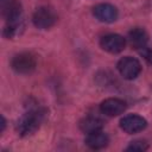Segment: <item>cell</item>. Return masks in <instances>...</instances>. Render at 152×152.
Masks as SVG:
<instances>
[{
	"mask_svg": "<svg viewBox=\"0 0 152 152\" xmlns=\"http://www.w3.org/2000/svg\"><path fill=\"white\" fill-rule=\"evenodd\" d=\"M126 102L121 99L116 97H109L101 102L100 109L101 112L107 116H118L126 109Z\"/></svg>",
	"mask_w": 152,
	"mask_h": 152,
	"instance_id": "cell-7",
	"label": "cell"
},
{
	"mask_svg": "<svg viewBox=\"0 0 152 152\" xmlns=\"http://www.w3.org/2000/svg\"><path fill=\"white\" fill-rule=\"evenodd\" d=\"M37 65L36 57L30 52H21L15 55L11 61L12 69L18 74H30Z\"/></svg>",
	"mask_w": 152,
	"mask_h": 152,
	"instance_id": "cell-2",
	"label": "cell"
},
{
	"mask_svg": "<svg viewBox=\"0 0 152 152\" xmlns=\"http://www.w3.org/2000/svg\"><path fill=\"white\" fill-rule=\"evenodd\" d=\"M44 119V112L40 109H34V110H28L27 113H25L17 122V132L19 135L25 137V135H30L32 133H34L40 124L43 122Z\"/></svg>",
	"mask_w": 152,
	"mask_h": 152,
	"instance_id": "cell-1",
	"label": "cell"
},
{
	"mask_svg": "<svg viewBox=\"0 0 152 152\" xmlns=\"http://www.w3.org/2000/svg\"><path fill=\"white\" fill-rule=\"evenodd\" d=\"M118 70L126 80H134L141 71V64L137 58L126 56L118 62Z\"/></svg>",
	"mask_w": 152,
	"mask_h": 152,
	"instance_id": "cell-4",
	"label": "cell"
},
{
	"mask_svg": "<svg viewBox=\"0 0 152 152\" xmlns=\"http://www.w3.org/2000/svg\"><path fill=\"white\" fill-rule=\"evenodd\" d=\"M2 15L8 23H17L21 15V5L15 0H8L2 5Z\"/></svg>",
	"mask_w": 152,
	"mask_h": 152,
	"instance_id": "cell-9",
	"label": "cell"
},
{
	"mask_svg": "<svg viewBox=\"0 0 152 152\" xmlns=\"http://www.w3.org/2000/svg\"><path fill=\"white\" fill-rule=\"evenodd\" d=\"M140 53L142 55V57H144L148 63H151V64H152V50H151V49H147V48L145 46V48H142V49H141Z\"/></svg>",
	"mask_w": 152,
	"mask_h": 152,
	"instance_id": "cell-14",
	"label": "cell"
},
{
	"mask_svg": "<svg viewBox=\"0 0 152 152\" xmlns=\"http://www.w3.org/2000/svg\"><path fill=\"white\" fill-rule=\"evenodd\" d=\"M103 127V121L97 116H86L80 121V128L82 132L89 134L93 132L101 131Z\"/></svg>",
	"mask_w": 152,
	"mask_h": 152,
	"instance_id": "cell-12",
	"label": "cell"
},
{
	"mask_svg": "<svg viewBox=\"0 0 152 152\" xmlns=\"http://www.w3.org/2000/svg\"><path fill=\"white\" fill-rule=\"evenodd\" d=\"M32 21L36 27L40 30H46L55 25V23L57 21V15L53 10L49 7H39L34 11Z\"/></svg>",
	"mask_w": 152,
	"mask_h": 152,
	"instance_id": "cell-3",
	"label": "cell"
},
{
	"mask_svg": "<svg viewBox=\"0 0 152 152\" xmlns=\"http://www.w3.org/2000/svg\"><path fill=\"white\" fill-rule=\"evenodd\" d=\"M93 14L102 23H113L118 18V10L109 4H99L93 8Z\"/></svg>",
	"mask_w": 152,
	"mask_h": 152,
	"instance_id": "cell-8",
	"label": "cell"
},
{
	"mask_svg": "<svg viewBox=\"0 0 152 152\" xmlns=\"http://www.w3.org/2000/svg\"><path fill=\"white\" fill-rule=\"evenodd\" d=\"M101 48L109 53H119L126 46V40L122 36L116 33H109L101 38L100 40Z\"/></svg>",
	"mask_w": 152,
	"mask_h": 152,
	"instance_id": "cell-6",
	"label": "cell"
},
{
	"mask_svg": "<svg viewBox=\"0 0 152 152\" xmlns=\"http://www.w3.org/2000/svg\"><path fill=\"white\" fill-rule=\"evenodd\" d=\"M109 139L108 135L106 133H103L102 131H97V132H93L89 133L86 138V145L89 146L93 150H100L103 148L108 145Z\"/></svg>",
	"mask_w": 152,
	"mask_h": 152,
	"instance_id": "cell-11",
	"label": "cell"
},
{
	"mask_svg": "<svg viewBox=\"0 0 152 152\" xmlns=\"http://www.w3.org/2000/svg\"><path fill=\"white\" fill-rule=\"evenodd\" d=\"M146 126H147V121L142 116L137 115V114L126 115L120 120L121 129L128 134H134V133L141 132L142 129H145Z\"/></svg>",
	"mask_w": 152,
	"mask_h": 152,
	"instance_id": "cell-5",
	"label": "cell"
},
{
	"mask_svg": "<svg viewBox=\"0 0 152 152\" xmlns=\"http://www.w3.org/2000/svg\"><path fill=\"white\" fill-rule=\"evenodd\" d=\"M148 40V36L146 31L141 27H134L128 32V42L129 45L134 49H142L146 46Z\"/></svg>",
	"mask_w": 152,
	"mask_h": 152,
	"instance_id": "cell-10",
	"label": "cell"
},
{
	"mask_svg": "<svg viewBox=\"0 0 152 152\" xmlns=\"http://www.w3.org/2000/svg\"><path fill=\"white\" fill-rule=\"evenodd\" d=\"M147 148H148V145H147L146 141H144V140H135V141H132L126 150L127 151L141 152V151H146Z\"/></svg>",
	"mask_w": 152,
	"mask_h": 152,
	"instance_id": "cell-13",
	"label": "cell"
}]
</instances>
